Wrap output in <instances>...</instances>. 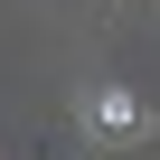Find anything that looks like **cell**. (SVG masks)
<instances>
[]
</instances>
